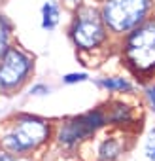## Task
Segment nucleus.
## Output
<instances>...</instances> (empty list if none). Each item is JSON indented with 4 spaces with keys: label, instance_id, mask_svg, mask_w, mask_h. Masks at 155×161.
<instances>
[{
    "label": "nucleus",
    "instance_id": "nucleus-8",
    "mask_svg": "<svg viewBox=\"0 0 155 161\" xmlns=\"http://www.w3.org/2000/svg\"><path fill=\"white\" fill-rule=\"evenodd\" d=\"M121 153V142L115 136L104 138L99 146V161H115Z\"/></svg>",
    "mask_w": 155,
    "mask_h": 161
},
{
    "label": "nucleus",
    "instance_id": "nucleus-12",
    "mask_svg": "<svg viewBox=\"0 0 155 161\" xmlns=\"http://www.w3.org/2000/svg\"><path fill=\"white\" fill-rule=\"evenodd\" d=\"M146 157L149 161H155V129L149 133V136L146 140Z\"/></svg>",
    "mask_w": 155,
    "mask_h": 161
},
{
    "label": "nucleus",
    "instance_id": "nucleus-13",
    "mask_svg": "<svg viewBox=\"0 0 155 161\" xmlns=\"http://www.w3.org/2000/svg\"><path fill=\"white\" fill-rule=\"evenodd\" d=\"M87 80V74L85 72H74V74H66L64 78H62V82L64 84H80V82H85Z\"/></svg>",
    "mask_w": 155,
    "mask_h": 161
},
{
    "label": "nucleus",
    "instance_id": "nucleus-10",
    "mask_svg": "<svg viewBox=\"0 0 155 161\" xmlns=\"http://www.w3.org/2000/svg\"><path fill=\"white\" fill-rule=\"evenodd\" d=\"M99 86H102L108 91H131L132 86L127 82L125 78H102Z\"/></svg>",
    "mask_w": 155,
    "mask_h": 161
},
{
    "label": "nucleus",
    "instance_id": "nucleus-1",
    "mask_svg": "<svg viewBox=\"0 0 155 161\" xmlns=\"http://www.w3.org/2000/svg\"><path fill=\"white\" fill-rule=\"evenodd\" d=\"M49 123L36 116H17L0 135V146L4 152L21 155L36 150L49 138Z\"/></svg>",
    "mask_w": 155,
    "mask_h": 161
},
{
    "label": "nucleus",
    "instance_id": "nucleus-3",
    "mask_svg": "<svg viewBox=\"0 0 155 161\" xmlns=\"http://www.w3.org/2000/svg\"><path fill=\"white\" fill-rule=\"evenodd\" d=\"M151 0H104L100 15L112 34L125 36L147 19Z\"/></svg>",
    "mask_w": 155,
    "mask_h": 161
},
{
    "label": "nucleus",
    "instance_id": "nucleus-16",
    "mask_svg": "<svg viewBox=\"0 0 155 161\" xmlns=\"http://www.w3.org/2000/svg\"><path fill=\"white\" fill-rule=\"evenodd\" d=\"M0 161H17V159H15V155H13V153L4 152V153H0Z\"/></svg>",
    "mask_w": 155,
    "mask_h": 161
},
{
    "label": "nucleus",
    "instance_id": "nucleus-7",
    "mask_svg": "<svg viewBox=\"0 0 155 161\" xmlns=\"http://www.w3.org/2000/svg\"><path fill=\"white\" fill-rule=\"evenodd\" d=\"M132 121V112L131 106L123 104V103H114L112 108L106 114V123H114V125H125Z\"/></svg>",
    "mask_w": 155,
    "mask_h": 161
},
{
    "label": "nucleus",
    "instance_id": "nucleus-9",
    "mask_svg": "<svg viewBox=\"0 0 155 161\" xmlns=\"http://www.w3.org/2000/svg\"><path fill=\"white\" fill-rule=\"evenodd\" d=\"M59 23V6L55 2H47L42 8V29L53 31Z\"/></svg>",
    "mask_w": 155,
    "mask_h": 161
},
{
    "label": "nucleus",
    "instance_id": "nucleus-5",
    "mask_svg": "<svg viewBox=\"0 0 155 161\" xmlns=\"http://www.w3.org/2000/svg\"><path fill=\"white\" fill-rule=\"evenodd\" d=\"M32 70V59L19 47H8L0 57V91L12 93L23 87Z\"/></svg>",
    "mask_w": 155,
    "mask_h": 161
},
{
    "label": "nucleus",
    "instance_id": "nucleus-14",
    "mask_svg": "<svg viewBox=\"0 0 155 161\" xmlns=\"http://www.w3.org/2000/svg\"><path fill=\"white\" fill-rule=\"evenodd\" d=\"M47 91H49V89H47L45 86H34L30 93H32V95H45Z\"/></svg>",
    "mask_w": 155,
    "mask_h": 161
},
{
    "label": "nucleus",
    "instance_id": "nucleus-11",
    "mask_svg": "<svg viewBox=\"0 0 155 161\" xmlns=\"http://www.w3.org/2000/svg\"><path fill=\"white\" fill-rule=\"evenodd\" d=\"M10 32H12L10 21L6 19V15L0 14V57H2L10 47Z\"/></svg>",
    "mask_w": 155,
    "mask_h": 161
},
{
    "label": "nucleus",
    "instance_id": "nucleus-6",
    "mask_svg": "<svg viewBox=\"0 0 155 161\" xmlns=\"http://www.w3.org/2000/svg\"><path fill=\"white\" fill-rule=\"evenodd\" d=\"M104 125H106V114L102 110H93L82 116H76L72 119H66L57 131V140L64 148H74L87 136L95 135Z\"/></svg>",
    "mask_w": 155,
    "mask_h": 161
},
{
    "label": "nucleus",
    "instance_id": "nucleus-17",
    "mask_svg": "<svg viewBox=\"0 0 155 161\" xmlns=\"http://www.w3.org/2000/svg\"><path fill=\"white\" fill-rule=\"evenodd\" d=\"M68 2H78V0H68Z\"/></svg>",
    "mask_w": 155,
    "mask_h": 161
},
{
    "label": "nucleus",
    "instance_id": "nucleus-2",
    "mask_svg": "<svg viewBox=\"0 0 155 161\" xmlns=\"http://www.w3.org/2000/svg\"><path fill=\"white\" fill-rule=\"evenodd\" d=\"M123 57L136 74H149L155 70V19H146L125 34Z\"/></svg>",
    "mask_w": 155,
    "mask_h": 161
},
{
    "label": "nucleus",
    "instance_id": "nucleus-15",
    "mask_svg": "<svg viewBox=\"0 0 155 161\" xmlns=\"http://www.w3.org/2000/svg\"><path fill=\"white\" fill-rule=\"evenodd\" d=\"M147 99H149V104H151V108L155 110V86H151V87L147 89Z\"/></svg>",
    "mask_w": 155,
    "mask_h": 161
},
{
    "label": "nucleus",
    "instance_id": "nucleus-4",
    "mask_svg": "<svg viewBox=\"0 0 155 161\" xmlns=\"http://www.w3.org/2000/svg\"><path fill=\"white\" fill-rule=\"evenodd\" d=\"M70 38L74 46L82 51H93L106 44L108 29L100 15V10H95L89 4H82L78 8L70 25Z\"/></svg>",
    "mask_w": 155,
    "mask_h": 161
}]
</instances>
